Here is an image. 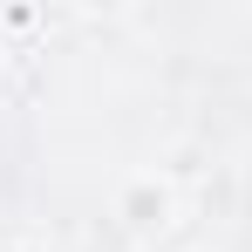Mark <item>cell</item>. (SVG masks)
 <instances>
[{"label":"cell","instance_id":"6da1fadb","mask_svg":"<svg viewBox=\"0 0 252 252\" xmlns=\"http://www.w3.org/2000/svg\"><path fill=\"white\" fill-rule=\"evenodd\" d=\"M164 211H170V198H164V191H150V184H136V191L123 198V218L136 225V232H150V225H164Z\"/></svg>","mask_w":252,"mask_h":252},{"label":"cell","instance_id":"7a4b0ae2","mask_svg":"<svg viewBox=\"0 0 252 252\" xmlns=\"http://www.w3.org/2000/svg\"><path fill=\"white\" fill-rule=\"evenodd\" d=\"M7 252H34V246H7Z\"/></svg>","mask_w":252,"mask_h":252}]
</instances>
